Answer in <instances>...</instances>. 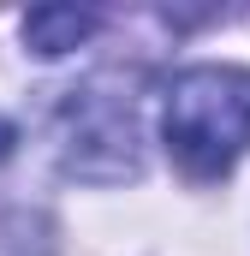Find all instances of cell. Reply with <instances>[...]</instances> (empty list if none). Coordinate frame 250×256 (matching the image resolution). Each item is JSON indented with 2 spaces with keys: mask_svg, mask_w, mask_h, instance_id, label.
Here are the masks:
<instances>
[{
  "mask_svg": "<svg viewBox=\"0 0 250 256\" xmlns=\"http://www.w3.org/2000/svg\"><path fill=\"white\" fill-rule=\"evenodd\" d=\"M60 161L78 179H131L143 167V126H137V96L120 72H102L78 84L60 108Z\"/></svg>",
  "mask_w": 250,
  "mask_h": 256,
  "instance_id": "obj_2",
  "label": "cell"
},
{
  "mask_svg": "<svg viewBox=\"0 0 250 256\" xmlns=\"http://www.w3.org/2000/svg\"><path fill=\"white\" fill-rule=\"evenodd\" d=\"M96 12H78V6H36L30 18H24V42L36 48V54H66V48H78L84 36H96Z\"/></svg>",
  "mask_w": 250,
  "mask_h": 256,
  "instance_id": "obj_3",
  "label": "cell"
},
{
  "mask_svg": "<svg viewBox=\"0 0 250 256\" xmlns=\"http://www.w3.org/2000/svg\"><path fill=\"white\" fill-rule=\"evenodd\" d=\"M161 137L190 179H220L250 149V72L185 66L161 90Z\"/></svg>",
  "mask_w": 250,
  "mask_h": 256,
  "instance_id": "obj_1",
  "label": "cell"
}]
</instances>
